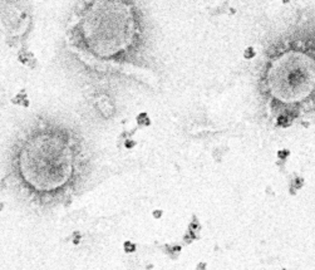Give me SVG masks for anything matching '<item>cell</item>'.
<instances>
[{"mask_svg":"<svg viewBox=\"0 0 315 270\" xmlns=\"http://www.w3.org/2000/svg\"><path fill=\"white\" fill-rule=\"evenodd\" d=\"M153 216H154V219L161 218V216H162V211L161 210H154L153 211Z\"/></svg>","mask_w":315,"mask_h":270,"instance_id":"2","label":"cell"},{"mask_svg":"<svg viewBox=\"0 0 315 270\" xmlns=\"http://www.w3.org/2000/svg\"><path fill=\"white\" fill-rule=\"evenodd\" d=\"M125 249H126L127 251H133V250L136 249V246L133 245L132 242H126V244H125Z\"/></svg>","mask_w":315,"mask_h":270,"instance_id":"1","label":"cell"}]
</instances>
